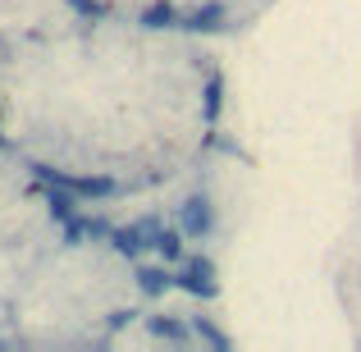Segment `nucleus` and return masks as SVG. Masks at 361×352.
Here are the masks:
<instances>
[{"instance_id":"1","label":"nucleus","mask_w":361,"mask_h":352,"mask_svg":"<svg viewBox=\"0 0 361 352\" xmlns=\"http://www.w3.org/2000/svg\"><path fill=\"white\" fill-rule=\"evenodd\" d=\"M42 183H51V188H64V193H73V197H115L119 193V183L115 178H82V174H60V169H51V165H37L32 169Z\"/></svg>"},{"instance_id":"2","label":"nucleus","mask_w":361,"mask_h":352,"mask_svg":"<svg viewBox=\"0 0 361 352\" xmlns=\"http://www.w3.org/2000/svg\"><path fill=\"white\" fill-rule=\"evenodd\" d=\"M174 289L192 293V298H202V302L220 298V284H215V265L206 261V256H183V270L174 274Z\"/></svg>"},{"instance_id":"3","label":"nucleus","mask_w":361,"mask_h":352,"mask_svg":"<svg viewBox=\"0 0 361 352\" xmlns=\"http://www.w3.org/2000/svg\"><path fill=\"white\" fill-rule=\"evenodd\" d=\"M178 229H183L188 238H206L215 229V211H211V202H206L202 193L188 197V202L178 206Z\"/></svg>"},{"instance_id":"4","label":"nucleus","mask_w":361,"mask_h":352,"mask_svg":"<svg viewBox=\"0 0 361 352\" xmlns=\"http://www.w3.org/2000/svg\"><path fill=\"white\" fill-rule=\"evenodd\" d=\"M224 18H229V9H224V5H202V9H192V14H183V23H178V28H197V32H220Z\"/></svg>"},{"instance_id":"5","label":"nucleus","mask_w":361,"mask_h":352,"mask_svg":"<svg viewBox=\"0 0 361 352\" xmlns=\"http://www.w3.org/2000/svg\"><path fill=\"white\" fill-rule=\"evenodd\" d=\"M137 289L147 293V298H160V293L174 289V274L160 270V265H142V270H137Z\"/></svg>"},{"instance_id":"6","label":"nucleus","mask_w":361,"mask_h":352,"mask_svg":"<svg viewBox=\"0 0 361 352\" xmlns=\"http://www.w3.org/2000/svg\"><path fill=\"white\" fill-rule=\"evenodd\" d=\"M147 329L156 339H169V344H188V339H192V329H188L183 320H165V316H147Z\"/></svg>"},{"instance_id":"7","label":"nucleus","mask_w":361,"mask_h":352,"mask_svg":"<svg viewBox=\"0 0 361 352\" xmlns=\"http://www.w3.org/2000/svg\"><path fill=\"white\" fill-rule=\"evenodd\" d=\"M110 243H115L123 256H142V252L151 247L147 238H142V229H137V224H133V229H110Z\"/></svg>"},{"instance_id":"8","label":"nucleus","mask_w":361,"mask_h":352,"mask_svg":"<svg viewBox=\"0 0 361 352\" xmlns=\"http://www.w3.org/2000/svg\"><path fill=\"white\" fill-rule=\"evenodd\" d=\"M178 23H183V14L174 5H147L142 9V28H178Z\"/></svg>"},{"instance_id":"9","label":"nucleus","mask_w":361,"mask_h":352,"mask_svg":"<svg viewBox=\"0 0 361 352\" xmlns=\"http://www.w3.org/2000/svg\"><path fill=\"white\" fill-rule=\"evenodd\" d=\"M156 252L165 261H183V229H160L156 233Z\"/></svg>"},{"instance_id":"10","label":"nucleus","mask_w":361,"mask_h":352,"mask_svg":"<svg viewBox=\"0 0 361 352\" xmlns=\"http://www.w3.org/2000/svg\"><path fill=\"white\" fill-rule=\"evenodd\" d=\"M192 329H197V334H202L211 348H220V352H229V348H233V344H229V334H224L220 325H211L206 316H197V320H192Z\"/></svg>"}]
</instances>
